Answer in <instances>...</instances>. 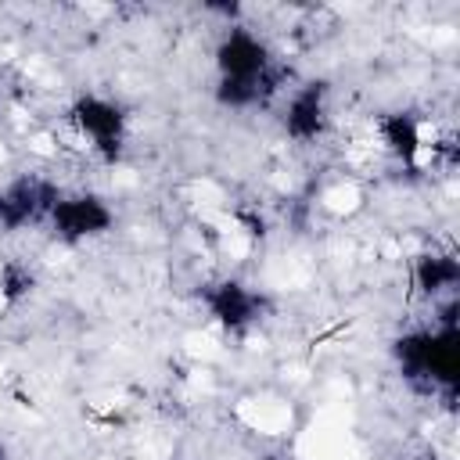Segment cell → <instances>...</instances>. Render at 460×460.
Returning <instances> with one entry per match:
<instances>
[{"instance_id":"9","label":"cell","mask_w":460,"mask_h":460,"mask_svg":"<svg viewBox=\"0 0 460 460\" xmlns=\"http://www.w3.org/2000/svg\"><path fill=\"white\" fill-rule=\"evenodd\" d=\"M381 137H385L388 151H392L395 158H402V162H410V158L420 151V122H417L413 115H406V111L388 115V119L381 122Z\"/></svg>"},{"instance_id":"4","label":"cell","mask_w":460,"mask_h":460,"mask_svg":"<svg viewBox=\"0 0 460 460\" xmlns=\"http://www.w3.org/2000/svg\"><path fill=\"white\" fill-rule=\"evenodd\" d=\"M216 65H219V79H234V83H259L262 72L273 65L266 43L248 32V29H230L219 47H216Z\"/></svg>"},{"instance_id":"7","label":"cell","mask_w":460,"mask_h":460,"mask_svg":"<svg viewBox=\"0 0 460 460\" xmlns=\"http://www.w3.org/2000/svg\"><path fill=\"white\" fill-rule=\"evenodd\" d=\"M323 97H327V83H305L302 90L291 93L288 111H284V129L295 140H313L323 133V122H327Z\"/></svg>"},{"instance_id":"6","label":"cell","mask_w":460,"mask_h":460,"mask_svg":"<svg viewBox=\"0 0 460 460\" xmlns=\"http://www.w3.org/2000/svg\"><path fill=\"white\" fill-rule=\"evenodd\" d=\"M205 305L208 313L226 327V331H241L252 320H259L262 313V298L255 291H248L241 280H219L205 288Z\"/></svg>"},{"instance_id":"5","label":"cell","mask_w":460,"mask_h":460,"mask_svg":"<svg viewBox=\"0 0 460 460\" xmlns=\"http://www.w3.org/2000/svg\"><path fill=\"white\" fill-rule=\"evenodd\" d=\"M50 226L61 241H83L111 226V208L93 194L58 198V205L50 208Z\"/></svg>"},{"instance_id":"1","label":"cell","mask_w":460,"mask_h":460,"mask_svg":"<svg viewBox=\"0 0 460 460\" xmlns=\"http://www.w3.org/2000/svg\"><path fill=\"white\" fill-rule=\"evenodd\" d=\"M395 359L424 392H456L460 385V356H456V327L438 331H410L395 341Z\"/></svg>"},{"instance_id":"10","label":"cell","mask_w":460,"mask_h":460,"mask_svg":"<svg viewBox=\"0 0 460 460\" xmlns=\"http://www.w3.org/2000/svg\"><path fill=\"white\" fill-rule=\"evenodd\" d=\"M32 284H36V277H32V270L25 262L11 259V262L0 266V298L18 302V298H25L32 291Z\"/></svg>"},{"instance_id":"8","label":"cell","mask_w":460,"mask_h":460,"mask_svg":"<svg viewBox=\"0 0 460 460\" xmlns=\"http://www.w3.org/2000/svg\"><path fill=\"white\" fill-rule=\"evenodd\" d=\"M417 288L428 291V295H442V291H453L460 284V262L456 255H446V252H428L417 259Z\"/></svg>"},{"instance_id":"3","label":"cell","mask_w":460,"mask_h":460,"mask_svg":"<svg viewBox=\"0 0 460 460\" xmlns=\"http://www.w3.org/2000/svg\"><path fill=\"white\" fill-rule=\"evenodd\" d=\"M72 122L79 126V133H86L93 140V147L101 151L104 162H115L122 155V140H126V119L122 108H115L104 97H79L72 108Z\"/></svg>"},{"instance_id":"2","label":"cell","mask_w":460,"mask_h":460,"mask_svg":"<svg viewBox=\"0 0 460 460\" xmlns=\"http://www.w3.org/2000/svg\"><path fill=\"white\" fill-rule=\"evenodd\" d=\"M58 187L43 176H18L0 190V226L4 230H22L58 205Z\"/></svg>"},{"instance_id":"11","label":"cell","mask_w":460,"mask_h":460,"mask_svg":"<svg viewBox=\"0 0 460 460\" xmlns=\"http://www.w3.org/2000/svg\"><path fill=\"white\" fill-rule=\"evenodd\" d=\"M0 460H7V449H4V442H0Z\"/></svg>"},{"instance_id":"12","label":"cell","mask_w":460,"mask_h":460,"mask_svg":"<svg viewBox=\"0 0 460 460\" xmlns=\"http://www.w3.org/2000/svg\"><path fill=\"white\" fill-rule=\"evenodd\" d=\"M420 460H435V456H420Z\"/></svg>"}]
</instances>
